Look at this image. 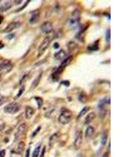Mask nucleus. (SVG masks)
I'll return each mask as SVG.
<instances>
[{"mask_svg": "<svg viewBox=\"0 0 140 157\" xmlns=\"http://www.w3.org/2000/svg\"><path fill=\"white\" fill-rule=\"evenodd\" d=\"M96 116V114H95V113H94V112H93V111L88 114L87 115V116L85 118V124L88 125V124H89L91 123L93 121V119H95Z\"/></svg>", "mask_w": 140, "mask_h": 157, "instance_id": "9b49d317", "label": "nucleus"}, {"mask_svg": "<svg viewBox=\"0 0 140 157\" xmlns=\"http://www.w3.org/2000/svg\"><path fill=\"white\" fill-rule=\"evenodd\" d=\"M89 49L91 50L92 51H96L97 50L99 49L98 44L95 42L94 44L91 45L90 46H89Z\"/></svg>", "mask_w": 140, "mask_h": 157, "instance_id": "aec40b11", "label": "nucleus"}, {"mask_svg": "<svg viewBox=\"0 0 140 157\" xmlns=\"http://www.w3.org/2000/svg\"><path fill=\"white\" fill-rule=\"evenodd\" d=\"M3 17L0 15V24L2 23V22H3Z\"/></svg>", "mask_w": 140, "mask_h": 157, "instance_id": "473e14b6", "label": "nucleus"}, {"mask_svg": "<svg viewBox=\"0 0 140 157\" xmlns=\"http://www.w3.org/2000/svg\"><path fill=\"white\" fill-rule=\"evenodd\" d=\"M5 155V151L4 150H2L0 151V157H4Z\"/></svg>", "mask_w": 140, "mask_h": 157, "instance_id": "393cba45", "label": "nucleus"}, {"mask_svg": "<svg viewBox=\"0 0 140 157\" xmlns=\"http://www.w3.org/2000/svg\"><path fill=\"white\" fill-rule=\"evenodd\" d=\"M26 129V125L25 123H23L20 125V126L18 128V131L16 132L15 135V137H20L21 136H22L25 133Z\"/></svg>", "mask_w": 140, "mask_h": 157, "instance_id": "1a4fd4ad", "label": "nucleus"}, {"mask_svg": "<svg viewBox=\"0 0 140 157\" xmlns=\"http://www.w3.org/2000/svg\"><path fill=\"white\" fill-rule=\"evenodd\" d=\"M30 148H28L26 151L25 157H30Z\"/></svg>", "mask_w": 140, "mask_h": 157, "instance_id": "cd10ccee", "label": "nucleus"}, {"mask_svg": "<svg viewBox=\"0 0 140 157\" xmlns=\"http://www.w3.org/2000/svg\"><path fill=\"white\" fill-rule=\"evenodd\" d=\"M89 106H85L81 109V111H80V113L78 115V118H81L83 116L85 115L87 113V111H89Z\"/></svg>", "mask_w": 140, "mask_h": 157, "instance_id": "dca6fc26", "label": "nucleus"}, {"mask_svg": "<svg viewBox=\"0 0 140 157\" xmlns=\"http://www.w3.org/2000/svg\"><path fill=\"white\" fill-rule=\"evenodd\" d=\"M63 70H64V69L61 68L59 66V67L57 68V69L56 70V71L52 74L51 76H52L53 80L54 81H57L59 79L60 76L63 72Z\"/></svg>", "mask_w": 140, "mask_h": 157, "instance_id": "6e6552de", "label": "nucleus"}, {"mask_svg": "<svg viewBox=\"0 0 140 157\" xmlns=\"http://www.w3.org/2000/svg\"><path fill=\"white\" fill-rule=\"evenodd\" d=\"M83 142V137H82V133L81 132H78L77 133V135L76 136L74 141V148L76 150L78 149L81 147V144Z\"/></svg>", "mask_w": 140, "mask_h": 157, "instance_id": "0eeeda50", "label": "nucleus"}, {"mask_svg": "<svg viewBox=\"0 0 140 157\" xmlns=\"http://www.w3.org/2000/svg\"><path fill=\"white\" fill-rule=\"evenodd\" d=\"M4 46V44L2 43V42H0V49H2V48H3Z\"/></svg>", "mask_w": 140, "mask_h": 157, "instance_id": "2f4dec72", "label": "nucleus"}, {"mask_svg": "<svg viewBox=\"0 0 140 157\" xmlns=\"http://www.w3.org/2000/svg\"><path fill=\"white\" fill-rule=\"evenodd\" d=\"M51 40V38L50 36H47L43 40V42H41V44L40 45L38 50V57H40L41 55H43V54L45 52L46 50L47 49L48 47Z\"/></svg>", "mask_w": 140, "mask_h": 157, "instance_id": "7ed1b4c3", "label": "nucleus"}, {"mask_svg": "<svg viewBox=\"0 0 140 157\" xmlns=\"http://www.w3.org/2000/svg\"><path fill=\"white\" fill-rule=\"evenodd\" d=\"M62 83L63 84L64 86H69V81H63Z\"/></svg>", "mask_w": 140, "mask_h": 157, "instance_id": "c756f323", "label": "nucleus"}, {"mask_svg": "<svg viewBox=\"0 0 140 157\" xmlns=\"http://www.w3.org/2000/svg\"><path fill=\"white\" fill-rule=\"evenodd\" d=\"M21 23L20 22H13L8 24L5 29L3 30L4 33H10L16 28H18L21 26Z\"/></svg>", "mask_w": 140, "mask_h": 157, "instance_id": "423d86ee", "label": "nucleus"}, {"mask_svg": "<svg viewBox=\"0 0 140 157\" xmlns=\"http://www.w3.org/2000/svg\"><path fill=\"white\" fill-rule=\"evenodd\" d=\"M102 157H109L108 154L107 152H106L105 154H103Z\"/></svg>", "mask_w": 140, "mask_h": 157, "instance_id": "72a5a7b5", "label": "nucleus"}, {"mask_svg": "<svg viewBox=\"0 0 140 157\" xmlns=\"http://www.w3.org/2000/svg\"><path fill=\"white\" fill-rule=\"evenodd\" d=\"M21 108V105L20 104L15 102H12L5 106L4 111L8 114H15L20 111Z\"/></svg>", "mask_w": 140, "mask_h": 157, "instance_id": "f03ea898", "label": "nucleus"}, {"mask_svg": "<svg viewBox=\"0 0 140 157\" xmlns=\"http://www.w3.org/2000/svg\"><path fill=\"white\" fill-rule=\"evenodd\" d=\"M41 32L45 33V34H49L51 33L53 30V25L51 24V22H44L43 24H42L41 27Z\"/></svg>", "mask_w": 140, "mask_h": 157, "instance_id": "39448f33", "label": "nucleus"}, {"mask_svg": "<svg viewBox=\"0 0 140 157\" xmlns=\"http://www.w3.org/2000/svg\"><path fill=\"white\" fill-rule=\"evenodd\" d=\"M40 129H41V127H39L37 128V129L33 133V137H34L38 133V131H40Z\"/></svg>", "mask_w": 140, "mask_h": 157, "instance_id": "bb28decb", "label": "nucleus"}, {"mask_svg": "<svg viewBox=\"0 0 140 157\" xmlns=\"http://www.w3.org/2000/svg\"><path fill=\"white\" fill-rule=\"evenodd\" d=\"M73 113L70 111L68 109H65L61 111L59 116L58 121L60 123L65 125L68 123L73 118Z\"/></svg>", "mask_w": 140, "mask_h": 157, "instance_id": "f257e3e1", "label": "nucleus"}, {"mask_svg": "<svg viewBox=\"0 0 140 157\" xmlns=\"http://www.w3.org/2000/svg\"><path fill=\"white\" fill-rule=\"evenodd\" d=\"M40 149H41V146H38L34 150L32 157H38L40 152Z\"/></svg>", "mask_w": 140, "mask_h": 157, "instance_id": "f3484780", "label": "nucleus"}, {"mask_svg": "<svg viewBox=\"0 0 140 157\" xmlns=\"http://www.w3.org/2000/svg\"><path fill=\"white\" fill-rule=\"evenodd\" d=\"M95 133V129L92 126H89L85 131V136L86 139H89Z\"/></svg>", "mask_w": 140, "mask_h": 157, "instance_id": "f8f14e48", "label": "nucleus"}, {"mask_svg": "<svg viewBox=\"0 0 140 157\" xmlns=\"http://www.w3.org/2000/svg\"><path fill=\"white\" fill-rule=\"evenodd\" d=\"M107 134L106 133H103V137H102V139H101V143L103 145H105L106 142H107Z\"/></svg>", "mask_w": 140, "mask_h": 157, "instance_id": "412c9836", "label": "nucleus"}, {"mask_svg": "<svg viewBox=\"0 0 140 157\" xmlns=\"http://www.w3.org/2000/svg\"><path fill=\"white\" fill-rule=\"evenodd\" d=\"M1 80V76H0V81Z\"/></svg>", "mask_w": 140, "mask_h": 157, "instance_id": "f704fd0d", "label": "nucleus"}, {"mask_svg": "<svg viewBox=\"0 0 140 157\" xmlns=\"http://www.w3.org/2000/svg\"><path fill=\"white\" fill-rule=\"evenodd\" d=\"M54 47L55 49H57L58 48H59V44H58V43H55L54 45Z\"/></svg>", "mask_w": 140, "mask_h": 157, "instance_id": "7c9ffc66", "label": "nucleus"}, {"mask_svg": "<svg viewBox=\"0 0 140 157\" xmlns=\"http://www.w3.org/2000/svg\"><path fill=\"white\" fill-rule=\"evenodd\" d=\"M73 60V58L72 56H70L69 57L66 58L65 60H64L63 61L61 62V64L60 67L61 68H63V69H65L66 67L67 66H68L69 64L71 63V62L72 61V60Z\"/></svg>", "mask_w": 140, "mask_h": 157, "instance_id": "2eb2a0df", "label": "nucleus"}, {"mask_svg": "<svg viewBox=\"0 0 140 157\" xmlns=\"http://www.w3.org/2000/svg\"><path fill=\"white\" fill-rule=\"evenodd\" d=\"M45 153V147L43 148V149H42V151H41V154L40 157H44Z\"/></svg>", "mask_w": 140, "mask_h": 157, "instance_id": "a878e982", "label": "nucleus"}, {"mask_svg": "<svg viewBox=\"0 0 140 157\" xmlns=\"http://www.w3.org/2000/svg\"><path fill=\"white\" fill-rule=\"evenodd\" d=\"M110 39V30H108L106 34V41L107 42H109Z\"/></svg>", "mask_w": 140, "mask_h": 157, "instance_id": "b1692460", "label": "nucleus"}, {"mask_svg": "<svg viewBox=\"0 0 140 157\" xmlns=\"http://www.w3.org/2000/svg\"><path fill=\"white\" fill-rule=\"evenodd\" d=\"M25 148V143L24 142H20L18 146V151L19 153L22 152V151L24 150Z\"/></svg>", "mask_w": 140, "mask_h": 157, "instance_id": "a211bd4d", "label": "nucleus"}, {"mask_svg": "<svg viewBox=\"0 0 140 157\" xmlns=\"http://www.w3.org/2000/svg\"><path fill=\"white\" fill-rule=\"evenodd\" d=\"M34 113V111L33 108L30 107V106H28L26 108L25 116V118L26 119H30L33 115Z\"/></svg>", "mask_w": 140, "mask_h": 157, "instance_id": "4468645a", "label": "nucleus"}, {"mask_svg": "<svg viewBox=\"0 0 140 157\" xmlns=\"http://www.w3.org/2000/svg\"><path fill=\"white\" fill-rule=\"evenodd\" d=\"M6 98L4 96L0 94V106L4 103V102H6Z\"/></svg>", "mask_w": 140, "mask_h": 157, "instance_id": "5701e85b", "label": "nucleus"}, {"mask_svg": "<svg viewBox=\"0 0 140 157\" xmlns=\"http://www.w3.org/2000/svg\"><path fill=\"white\" fill-rule=\"evenodd\" d=\"M12 64L9 61L0 62V74H6L12 70Z\"/></svg>", "mask_w": 140, "mask_h": 157, "instance_id": "20e7f679", "label": "nucleus"}, {"mask_svg": "<svg viewBox=\"0 0 140 157\" xmlns=\"http://www.w3.org/2000/svg\"><path fill=\"white\" fill-rule=\"evenodd\" d=\"M40 17V13L39 11H35L32 14L31 17L30 18V22L31 24H34L37 22Z\"/></svg>", "mask_w": 140, "mask_h": 157, "instance_id": "9d476101", "label": "nucleus"}, {"mask_svg": "<svg viewBox=\"0 0 140 157\" xmlns=\"http://www.w3.org/2000/svg\"><path fill=\"white\" fill-rule=\"evenodd\" d=\"M35 99L37 102L38 108H41V106L43 105V99H41V98H39V97H36L35 98Z\"/></svg>", "mask_w": 140, "mask_h": 157, "instance_id": "6ab92c4d", "label": "nucleus"}, {"mask_svg": "<svg viewBox=\"0 0 140 157\" xmlns=\"http://www.w3.org/2000/svg\"><path fill=\"white\" fill-rule=\"evenodd\" d=\"M41 77V74L40 76H38L37 78H36V79L34 81L33 84V85H32L33 86H34V87L36 86L38 84V82H40Z\"/></svg>", "mask_w": 140, "mask_h": 157, "instance_id": "4be33fe9", "label": "nucleus"}, {"mask_svg": "<svg viewBox=\"0 0 140 157\" xmlns=\"http://www.w3.org/2000/svg\"><path fill=\"white\" fill-rule=\"evenodd\" d=\"M66 54L64 50H60L58 52H56L55 54L54 55V58L56 60H61L63 58H65Z\"/></svg>", "mask_w": 140, "mask_h": 157, "instance_id": "ddd939ff", "label": "nucleus"}, {"mask_svg": "<svg viewBox=\"0 0 140 157\" xmlns=\"http://www.w3.org/2000/svg\"><path fill=\"white\" fill-rule=\"evenodd\" d=\"M23 91H24V88H23V89L22 88L21 89H20V92H19V93H18V97H19V96H20L22 95V93L23 92Z\"/></svg>", "mask_w": 140, "mask_h": 157, "instance_id": "c85d7f7f", "label": "nucleus"}]
</instances>
